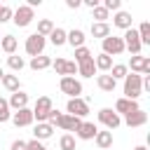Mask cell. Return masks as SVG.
Returning <instances> with one entry per match:
<instances>
[{
  "label": "cell",
  "instance_id": "32",
  "mask_svg": "<svg viewBox=\"0 0 150 150\" xmlns=\"http://www.w3.org/2000/svg\"><path fill=\"white\" fill-rule=\"evenodd\" d=\"M127 75H129V68H127L124 63H117V66L110 68V77H112V80H120V77H127Z\"/></svg>",
  "mask_w": 150,
  "mask_h": 150
},
{
  "label": "cell",
  "instance_id": "43",
  "mask_svg": "<svg viewBox=\"0 0 150 150\" xmlns=\"http://www.w3.org/2000/svg\"><path fill=\"white\" fill-rule=\"evenodd\" d=\"M84 5H87L89 9H94V7H98V0H84Z\"/></svg>",
  "mask_w": 150,
  "mask_h": 150
},
{
  "label": "cell",
  "instance_id": "3",
  "mask_svg": "<svg viewBox=\"0 0 150 150\" xmlns=\"http://www.w3.org/2000/svg\"><path fill=\"white\" fill-rule=\"evenodd\" d=\"M45 45H47V40H45L42 35L33 33V35H28V38H26V54L35 59V56H40V54H42Z\"/></svg>",
  "mask_w": 150,
  "mask_h": 150
},
{
  "label": "cell",
  "instance_id": "4",
  "mask_svg": "<svg viewBox=\"0 0 150 150\" xmlns=\"http://www.w3.org/2000/svg\"><path fill=\"white\" fill-rule=\"evenodd\" d=\"M66 110H68V115H73V117H87L89 115V103L84 101V98H68V103H66Z\"/></svg>",
  "mask_w": 150,
  "mask_h": 150
},
{
  "label": "cell",
  "instance_id": "13",
  "mask_svg": "<svg viewBox=\"0 0 150 150\" xmlns=\"http://www.w3.org/2000/svg\"><path fill=\"white\" fill-rule=\"evenodd\" d=\"M80 124H82V120H80V117H73V115H61L59 122H56V127H61V129H66V131H77Z\"/></svg>",
  "mask_w": 150,
  "mask_h": 150
},
{
  "label": "cell",
  "instance_id": "6",
  "mask_svg": "<svg viewBox=\"0 0 150 150\" xmlns=\"http://www.w3.org/2000/svg\"><path fill=\"white\" fill-rule=\"evenodd\" d=\"M59 87H61V91L68 94L70 98H80V94H82V82L75 80V77H61Z\"/></svg>",
  "mask_w": 150,
  "mask_h": 150
},
{
  "label": "cell",
  "instance_id": "28",
  "mask_svg": "<svg viewBox=\"0 0 150 150\" xmlns=\"http://www.w3.org/2000/svg\"><path fill=\"white\" fill-rule=\"evenodd\" d=\"M2 87L7 89V91H19V77L16 75H2Z\"/></svg>",
  "mask_w": 150,
  "mask_h": 150
},
{
  "label": "cell",
  "instance_id": "11",
  "mask_svg": "<svg viewBox=\"0 0 150 150\" xmlns=\"http://www.w3.org/2000/svg\"><path fill=\"white\" fill-rule=\"evenodd\" d=\"M52 66H54L56 75H63V77H73L77 73V63L66 61V59H56V61H52Z\"/></svg>",
  "mask_w": 150,
  "mask_h": 150
},
{
  "label": "cell",
  "instance_id": "27",
  "mask_svg": "<svg viewBox=\"0 0 150 150\" xmlns=\"http://www.w3.org/2000/svg\"><path fill=\"white\" fill-rule=\"evenodd\" d=\"M91 35L103 40V38L110 35V26H108V23H91Z\"/></svg>",
  "mask_w": 150,
  "mask_h": 150
},
{
  "label": "cell",
  "instance_id": "14",
  "mask_svg": "<svg viewBox=\"0 0 150 150\" xmlns=\"http://www.w3.org/2000/svg\"><path fill=\"white\" fill-rule=\"evenodd\" d=\"M124 122H127V127H143V124L148 122V112H143V110L138 108V110L129 112V115L124 117Z\"/></svg>",
  "mask_w": 150,
  "mask_h": 150
},
{
  "label": "cell",
  "instance_id": "15",
  "mask_svg": "<svg viewBox=\"0 0 150 150\" xmlns=\"http://www.w3.org/2000/svg\"><path fill=\"white\" fill-rule=\"evenodd\" d=\"M96 131H98V127H96L94 122H82L75 134H77V138H82V141H91V138L96 136Z\"/></svg>",
  "mask_w": 150,
  "mask_h": 150
},
{
  "label": "cell",
  "instance_id": "7",
  "mask_svg": "<svg viewBox=\"0 0 150 150\" xmlns=\"http://www.w3.org/2000/svg\"><path fill=\"white\" fill-rule=\"evenodd\" d=\"M49 110H52V98H49V96H40V98L35 101V108H33V120L47 122Z\"/></svg>",
  "mask_w": 150,
  "mask_h": 150
},
{
  "label": "cell",
  "instance_id": "30",
  "mask_svg": "<svg viewBox=\"0 0 150 150\" xmlns=\"http://www.w3.org/2000/svg\"><path fill=\"white\" fill-rule=\"evenodd\" d=\"M49 40H52L54 47H61V45L66 42V30H63V28H54V30L49 33Z\"/></svg>",
  "mask_w": 150,
  "mask_h": 150
},
{
  "label": "cell",
  "instance_id": "44",
  "mask_svg": "<svg viewBox=\"0 0 150 150\" xmlns=\"http://www.w3.org/2000/svg\"><path fill=\"white\" fill-rule=\"evenodd\" d=\"M134 150H148V148H145V145H138V148H134Z\"/></svg>",
  "mask_w": 150,
  "mask_h": 150
},
{
  "label": "cell",
  "instance_id": "41",
  "mask_svg": "<svg viewBox=\"0 0 150 150\" xmlns=\"http://www.w3.org/2000/svg\"><path fill=\"white\" fill-rule=\"evenodd\" d=\"M12 150H26V141H21V138L14 141V143H12Z\"/></svg>",
  "mask_w": 150,
  "mask_h": 150
},
{
  "label": "cell",
  "instance_id": "12",
  "mask_svg": "<svg viewBox=\"0 0 150 150\" xmlns=\"http://www.w3.org/2000/svg\"><path fill=\"white\" fill-rule=\"evenodd\" d=\"M12 122H14L16 127H28V124H33V110H30V108L16 110V112L12 115Z\"/></svg>",
  "mask_w": 150,
  "mask_h": 150
},
{
  "label": "cell",
  "instance_id": "9",
  "mask_svg": "<svg viewBox=\"0 0 150 150\" xmlns=\"http://www.w3.org/2000/svg\"><path fill=\"white\" fill-rule=\"evenodd\" d=\"M127 68H131V73H136V75H150V56H131V61H129V66Z\"/></svg>",
  "mask_w": 150,
  "mask_h": 150
},
{
  "label": "cell",
  "instance_id": "22",
  "mask_svg": "<svg viewBox=\"0 0 150 150\" xmlns=\"http://www.w3.org/2000/svg\"><path fill=\"white\" fill-rule=\"evenodd\" d=\"M77 70H80V75H82V77H94V73H96L94 56H91V59H87V61H82V63H77Z\"/></svg>",
  "mask_w": 150,
  "mask_h": 150
},
{
  "label": "cell",
  "instance_id": "33",
  "mask_svg": "<svg viewBox=\"0 0 150 150\" xmlns=\"http://www.w3.org/2000/svg\"><path fill=\"white\" fill-rule=\"evenodd\" d=\"M59 148H61V150H75V136L63 134L61 141H59Z\"/></svg>",
  "mask_w": 150,
  "mask_h": 150
},
{
  "label": "cell",
  "instance_id": "20",
  "mask_svg": "<svg viewBox=\"0 0 150 150\" xmlns=\"http://www.w3.org/2000/svg\"><path fill=\"white\" fill-rule=\"evenodd\" d=\"M134 110H138V103H136V101H129V98H117V103H115V112H117V115H120V112L129 115V112H134Z\"/></svg>",
  "mask_w": 150,
  "mask_h": 150
},
{
  "label": "cell",
  "instance_id": "46",
  "mask_svg": "<svg viewBox=\"0 0 150 150\" xmlns=\"http://www.w3.org/2000/svg\"><path fill=\"white\" fill-rule=\"evenodd\" d=\"M0 40H2V35H0Z\"/></svg>",
  "mask_w": 150,
  "mask_h": 150
},
{
  "label": "cell",
  "instance_id": "45",
  "mask_svg": "<svg viewBox=\"0 0 150 150\" xmlns=\"http://www.w3.org/2000/svg\"><path fill=\"white\" fill-rule=\"evenodd\" d=\"M2 75H5V70H2V68H0V82H2Z\"/></svg>",
  "mask_w": 150,
  "mask_h": 150
},
{
  "label": "cell",
  "instance_id": "42",
  "mask_svg": "<svg viewBox=\"0 0 150 150\" xmlns=\"http://www.w3.org/2000/svg\"><path fill=\"white\" fill-rule=\"evenodd\" d=\"M66 5H68L70 9H77V7L82 5V0H66Z\"/></svg>",
  "mask_w": 150,
  "mask_h": 150
},
{
  "label": "cell",
  "instance_id": "5",
  "mask_svg": "<svg viewBox=\"0 0 150 150\" xmlns=\"http://www.w3.org/2000/svg\"><path fill=\"white\" fill-rule=\"evenodd\" d=\"M101 42H103V54H108V56H117V54L124 52V40H122V38L108 35V38H103Z\"/></svg>",
  "mask_w": 150,
  "mask_h": 150
},
{
  "label": "cell",
  "instance_id": "38",
  "mask_svg": "<svg viewBox=\"0 0 150 150\" xmlns=\"http://www.w3.org/2000/svg\"><path fill=\"white\" fill-rule=\"evenodd\" d=\"M103 7H105L108 12H120V7H122V0H103Z\"/></svg>",
  "mask_w": 150,
  "mask_h": 150
},
{
  "label": "cell",
  "instance_id": "25",
  "mask_svg": "<svg viewBox=\"0 0 150 150\" xmlns=\"http://www.w3.org/2000/svg\"><path fill=\"white\" fill-rule=\"evenodd\" d=\"M52 66V59L49 56H45V54H40V56H35V59H30V68L33 70H45V68H49Z\"/></svg>",
  "mask_w": 150,
  "mask_h": 150
},
{
  "label": "cell",
  "instance_id": "16",
  "mask_svg": "<svg viewBox=\"0 0 150 150\" xmlns=\"http://www.w3.org/2000/svg\"><path fill=\"white\" fill-rule=\"evenodd\" d=\"M9 110L14 108V110H21V108H28V94H23V91H14L12 96H9Z\"/></svg>",
  "mask_w": 150,
  "mask_h": 150
},
{
  "label": "cell",
  "instance_id": "40",
  "mask_svg": "<svg viewBox=\"0 0 150 150\" xmlns=\"http://www.w3.org/2000/svg\"><path fill=\"white\" fill-rule=\"evenodd\" d=\"M26 150H47L45 145H42V141H26Z\"/></svg>",
  "mask_w": 150,
  "mask_h": 150
},
{
  "label": "cell",
  "instance_id": "31",
  "mask_svg": "<svg viewBox=\"0 0 150 150\" xmlns=\"http://www.w3.org/2000/svg\"><path fill=\"white\" fill-rule=\"evenodd\" d=\"M52 30H54V23H52L49 19H40V23H38V35L47 38V35H49Z\"/></svg>",
  "mask_w": 150,
  "mask_h": 150
},
{
  "label": "cell",
  "instance_id": "36",
  "mask_svg": "<svg viewBox=\"0 0 150 150\" xmlns=\"http://www.w3.org/2000/svg\"><path fill=\"white\" fill-rule=\"evenodd\" d=\"M87 59H91V52H89L87 47H77V49H75V61L82 63V61H87Z\"/></svg>",
  "mask_w": 150,
  "mask_h": 150
},
{
  "label": "cell",
  "instance_id": "17",
  "mask_svg": "<svg viewBox=\"0 0 150 150\" xmlns=\"http://www.w3.org/2000/svg\"><path fill=\"white\" fill-rule=\"evenodd\" d=\"M52 134H54V127H52V124H47V122H38V124H35V129H33L35 141H45V138H49Z\"/></svg>",
  "mask_w": 150,
  "mask_h": 150
},
{
  "label": "cell",
  "instance_id": "2",
  "mask_svg": "<svg viewBox=\"0 0 150 150\" xmlns=\"http://www.w3.org/2000/svg\"><path fill=\"white\" fill-rule=\"evenodd\" d=\"M33 19H35V12H33L28 5H21V7H16V9L12 12V21H14L19 28H26Z\"/></svg>",
  "mask_w": 150,
  "mask_h": 150
},
{
  "label": "cell",
  "instance_id": "8",
  "mask_svg": "<svg viewBox=\"0 0 150 150\" xmlns=\"http://www.w3.org/2000/svg\"><path fill=\"white\" fill-rule=\"evenodd\" d=\"M98 122H101V124H105V129H108V131H112V129H117V127L122 124L120 115H117L115 110H110V108H101V110H98Z\"/></svg>",
  "mask_w": 150,
  "mask_h": 150
},
{
  "label": "cell",
  "instance_id": "19",
  "mask_svg": "<svg viewBox=\"0 0 150 150\" xmlns=\"http://www.w3.org/2000/svg\"><path fill=\"white\" fill-rule=\"evenodd\" d=\"M66 42L70 45V47H84V33L80 30V28H73L70 33H66Z\"/></svg>",
  "mask_w": 150,
  "mask_h": 150
},
{
  "label": "cell",
  "instance_id": "39",
  "mask_svg": "<svg viewBox=\"0 0 150 150\" xmlns=\"http://www.w3.org/2000/svg\"><path fill=\"white\" fill-rule=\"evenodd\" d=\"M9 19H12V7L2 5V7H0V23H7Z\"/></svg>",
  "mask_w": 150,
  "mask_h": 150
},
{
  "label": "cell",
  "instance_id": "35",
  "mask_svg": "<svg viewBox=\"0 0 150 150\" xmlns=\"http://www.w3.org/2000/svg\"><path fill=\"white\" fill-rule=\"evenodd\" d=\"M7 66L12 68V70H21L26 63H23V59L21 56H16V54H12V56H7Z\"/></svg>",
  "mask_w": 150,
  "mask_h": 150
},
{
  "label": "cell",
  "instance_id": "29",
  "mask_svg": "<svg viewBox=\"0 0 150 150\" xmlns=\"http://www.w3.org/2000/svg\"><path fill=\"white\" fill-rule=\"evenodd\" d=\"M138 40H141V45H150V23L148 21H143L141 26H138Z\"/></svg>",
  "mask_w": 150,
  "mask_h": 150
},
{
  "label": "cell",
  "instance_id": "34",
  "mask_svg": "<svg viewBox=\"0 0 150 150\" xmlns=\"http://www.w3.org/2000/svg\"><path fill=\"white\" fill-rule=\"evenodd\" d=\"M91 12H94V19H96V23H105V19H108V9H105L103 5L94 7Z\"/></svg>",
  "mask_w": 150,
  "mask_h": 150
},
{
  "label": "cell",
  "instance_id": "18",
  "mask_svg": "<svg viewBox=\"0 0 150 150\" xmlns=\"http://www.w3.org/2000/svg\"><path fill=\"white\" fill-rule=\"evenodd\" d=\"M112 23L117 26V28H122V30H129L131 28V14L129 12H115V16H112Z\"/></svg>",
  "mask_w": 150,
  "mask_h": 150
},
{
  "label": "cell",
  "instance_id": "23",
  "mask_svg": "<svg viewBox=\"0 0 150 150\" xmlns=\"http://www.w3.org/2000/svg\"><path fill=\"white\" fill-rule=\"evenodd\" d=\"M96 84H98V89H103V91H115L117 80H112L110 75H98V77H96Z\"/></svg>",
  "mask_w": 150,
  "mask_h": 150
},
{
  "label": "cell",
  "instance_id": "47",
  "mask_svg": "<svg viewBox=\"0 0 150 150\" xmlns=\"http://www.w3.org/2000/svg\"><path fill=\"white\" fill-rule=\"evenodd\" d=\"M0 7H2V5H0Z\"/></svg>",
  "mask_w": 150,
  "mask_h": 150
},
{
  "label": "cell",
  "instance_id": "26",
  "mask_svg": "<svg viewBox=\"0 0 150 150\" xmlns=\"http://www.w3.org/2000/svg\"><path fill=\"white\" fill-rule=\"evenodd\" d=\"M94 66H96V70H110V68H112V59L101 52V54L94 59Z\"/></svg>",
  "mask_w": 150,
  "mask_h": 150
},
{
  "label": "cell",
  "instance_id": "21",
  "mask_svg": "<svg viewBox=\"0 0 150 150\" xmlns=\"http://www.w3.org/2000/svg\"><path fill=\"white\" fill-rule=\"evenodd\" d=\"M94 141H96V145H98L101 150H105V148L112 145V131H96Z\"/></svg>",
  "mask_w": 150,
  "mask_h": 150
},
{
  "label": "cell",
  "instance_id": "24",
  "mask_svg": "<svg viewBox=\"0 0 150 150\" xmlns=\"http://www.w3.org/2000/svg\"><path fill=\"white\" fill-rule=\"evenodd\" d=\"M0 47H2V52H7V54L12 56V54L16 52V38H14V35H2Z\"/></svg>",
  "mask_w": 150,
  "mask_h": 150
},
{
  "label": "cell",
  "instance_id": "10",
  "mask_svg": "<svg viewBox=\"0 0 150 150\" xmlns=\"http://www.w3.org/2000/svg\"><path fill=\"white\" fill-rule=\"evenodd\" d=\"M124 49H129L134 56H138L141 54V49H143V45H141V40H138V33L134 30V28H129V30H124Z\"/></svg>",
  "mask_w": 150,
  "mask_h": 150
},
{
  "label": "cell",
  "instance_id": "1",
  "mask_svg": "<svg viewBox=\"0 0 150 150\" xmlns=\"http://www.w3.org/2000/svg\"><path fill=\"white\" fill-rule=\"evenodd\" d=\"M124 98H129V101H136L141 94H143V77L141 75H136V73H131V75H127L124 77Z\"/></svg>",
  "mask_w": 150,
  "mask_h": 150
},
{
  "label": "cell",
  "instance_id": "37",
  "mask_svg": "<svg viewBox=\"0 0 150 150\" xmlns=\"http://www.w3.org/2000/svg\"><path fill=\"white\" fill-rule=\"evenodd\" d=\"M12 117V112H9V103L5 101V98H0V122H7Z\"/></svg>",
  "mask_w": 150,
  "mask_h": 150
}]
</instances>
